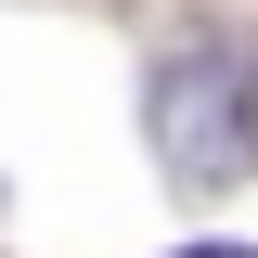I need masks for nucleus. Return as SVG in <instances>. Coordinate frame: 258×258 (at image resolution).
<instances>
[{"mask_svg":"<svg viewBox=\"0 0 258 258\" xmlns=\"http://www.w3.org/2000/svg\"><path fill=\"white\" fill-rule=\"evenodd\" d=\"M181 258H258V245H181Z\"/></svg>","mask_w":258,"mask_h":258,"instance_id":"obj_2","label":"nucleus"},{"mask_svg":"<svg viewBox=\"0 0 258 258\" xmlns=\"http://www.w3.org/2000/svg\"><path fill=\"white\" fill-rule=\"evenodd\" d=\"M142 116H155L168 181H232V168L258 155V91H245V52H232V39L168 52V64H155V91H142Z\"/></svg>","mask_w":258,"mask_h":258,"instance_id":"obj_1","label":"nucleus"}]
</instances>
